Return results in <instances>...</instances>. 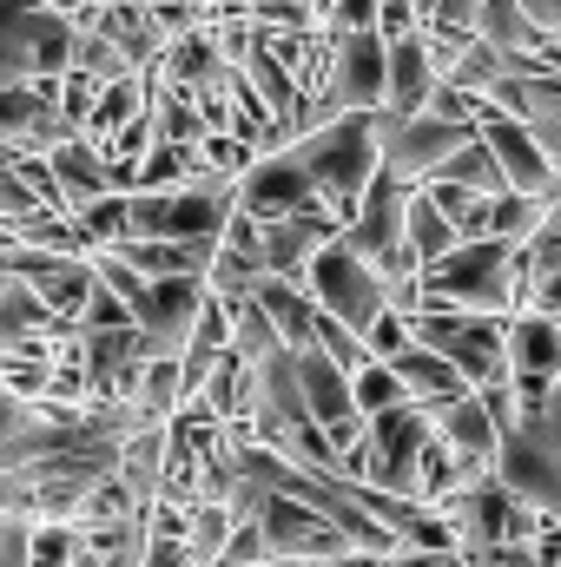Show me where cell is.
I'll return each mask as SVG.
<instances>
[{
  "label": "cell",
  "instance_id": "6da1fadb",
  "mask_svg": "<svg viewBox=\"0 0 561 567\" xmlns=\"http://www.w3.org/2000/svg\"><path fill=\"white\" fill-rule=\"evenodd\" d=\"M429 303H449V310H522V271H516V245L482 231V238H462L449 245L436 265H422V310Z\"/></svg>",
  "mask_w": 561,
  "mask_h": 567
},
{
  "label": "cell",
  "instance_id": "7a4b0ae2",
  "mask_svg": "<svg viewBox=\"0 0 561 567\" xmlns=\"http://www.w3.org/2000/svg\"><path fill=\"white\" fill-rule=\"evenodd\" d=\"M290 145H297V158L310 165L317 198L337 212V225H350V212H357L364 185L384 172L370 113H337V120H324V126H304V133H290Z\"/></svg>",
  "mask_w": 561,
  "mask_h": 567
},
{
  "label": "cell",
  "instance_id": "3957f363",
  "mask_svg": "<svg viewBox=\"0 0 561 567\" xmlns=\"http://www.w3.org/2000/svg\"><path fill=\"white\" fill-rule=\"evenodd\" d=\"M80 20L47 7V0H0V86L13 80H47L73 66Z\"/></svg>",
  "mask_w": 561,
  "mask_h": 567
},
{
  "label": "cell",
  "instance_id": "277c9868",
  "mask_svg": "<svg viewBox=\"0 0 561 567\" xmlns=\"http://www.w3.org/2000/svg\"><path fill=\"white\" fill-rule=\"evenodd\" d=\"M304 290L317 297V310H330V317H344L357 337L390 310V284H384V271L364 258V251H350L344 245V231L304 265Z\"/></svg>",
  "mask_w": 561,
  "mask_h": 567
},
{
  "label": "cell",
  "instance_id": "5b68a950",
  "mask_svg": "<svg viewBox=\"0 0 561 567\" xmlns=\"http://www.w3.org/2000/svg\"><path fill=\"white\" fill-rule=\"evenodd\" d=\"M370 126H377V158H384V172H397V178H410L422 185L456 145L476 133V120H449V113H390V106H370Z\"/></svg>",
  "mask_w": 561,
  "mask_h": 567
},
{
  "label": "cell",
  "instance_id": "8992f818",
  "mask_svg": "<svg viewBox=\"0 0 561 567\" xmlns=\"http://www.w3.org/2000/svg\"><path fill=\"white\" fill-rule=\"evenodd\" d=\"M258 528H265V561H324V555H344L350 548V535L330 522V515H317L310 502H297V495H284V488H265V502H258Z\"/></svg>",
  "mask_w": 561,
  "mask_h": 567
},
{
  "label": "cell",
  "instance_id": "52a82bcc",
  "mask_svg": "<svg viewBox=\"0 0 561 567\" xmlns=\"http://www.w3.org/2000/svg\"><path fill=\"white\" fill-rule=\"evenodd\" d=\"M469 120H476V133L489 140V152L502 158V172H509V185L516 192H536V198H555L561 192V172L555 158L542 152V140L509 113V106H496L489 93H476V106H469Z\"/></svg>",
  "mask_w": 561,
  "mask_h": 567
},
{
  "label": "cell",
  "instance_id": "ba28073f",
  "mask_svg": "<svg viewBox=\"0 0 561 567\" xmlns=\"http://www.w3.org/2000/svg\"><path fill=\"white\" fill-rule=\"evenodd\" d=\"M529 508H542L549 522H561V449L542 435L536 423H516L502 429V442H496V462H489Z\"/></svg>",
  "mask_w": 561,
  "mask_h": 567
},
{
  "label": "cell",
  "instance_id": "9c48e42d",
  "mask_svg": "<svg viewBox=\"0 0 561 567\" xmlns=\"http://www.w3.org/2000/svg\"><path fill=\"white\" fill-rule=\"evenodd\" d=\"M310 198H317V178H310V165L297 158L290 140L272 145V152H252V165L238 172V205L252 218H284V212H297Z\"/></svg>",
  "mask_w": 561,
  "mask_h": 567
},
{
  "label": "cell",
  "instance_id": "30bf717a",
  "mask_svg": "<svg viewBox=\"0 0 561 567\" xmlns=\"http://www.w3.org/2000/svg\"><path fill=\"white\" fill-rule=\"evenodd\" d=\"M80 357H86L93 403H126L140 390V370L152 350H145L140 323H113V330H80Z\"/></svg>",
  "mask_w": 561,
  "mask_h": 567
},
{
  "label": "cell",
  "instance_id": "8fae6325",
  "mask_svg": "<svg viewBox=\"0 0 561 567\" xmlns=\"http://www.w3.org/2000/svg\"><path fill=\"white\" fill-rule=\"evenodd\" d=\"M337 231H344V225H337V212H330L324 198H310V205H297V212H284V218H265V271L304 284V265H310Z\"/></svg>",
  "mask_w": 561,
  "mask_h": 567
},
{
  "label": "cell",
  "instance_id": "7c38bea8",
  "mask_svg": "<svg viewBox=\"0 0 561 567\" xmlns=\"http://www.w3.org/2000/svg\"><path fill=\"white\" fill-rule=\"evenodd\" d=\"M502 350H509V377H536V383H555V377H561V317L536 310V303L509 310Z\"/></svg>",
  "mask_w": 561,
  "mask_h": 567
},
{
  "label": "cell",
  "instance_id": "4fadbf2b",
  "mask_svg": "<svg viewBox=\"0 0 561 567\" xmlns=\"http://www.w3.org/2000/svg\"><path fill=\"white\" fill-rule=\"evenodd\" d=\"M73 20H86V27H100V33H106V40H113V47H120V53H126V60H133L140 73L152 66V60H159V53H165V33H159V13H152L145 0H86V7L73 13Z\"/></svg>",
  "mask_w": 561,
  "mask_h": 567
},
{
  "label": "cell",
  "instance_id": "5bb4252c",
  "mask_svg": "<svg viewBox=\"0 0 561 567\" xmlns=\"http://www.w3.org/2000/svg\"><path fill=\"white\" fill-rule=\"evenodd\" d=\"M47 172H53V192H60V205L67 212H80L86 198H100V192H120L113 185V165H106V152L86 140V133H67V140L47 152Z\"/></svg>",
  "mask_w": 561,
  "mask_h": 567
},
{
  "label": "cell",
  "instance_id": "9a60e30c",
  "mask_svg": "<svg viewBox=\"0 0 561 567\" xmlns=\"http://www.w3.org/2000/svg\"><path fill=\"white\" fill-rule=\"evenodd\" d=\"M436 53H429V40H422V27L410 33H397L390 40V66H384V106L390 113H422L429 106V93H436Z\"/></svg>",
  "mask_w": 561,
  "mask_h": 567
},
{
  "label": "cell",
  "instance_id": "2e32d148",
  "mask_svg": "<svg viewBox=\"0 0 561 567\" xmlns=\"http://www.w3.org/2000/svg\"><path fill=\"white\" fill-rule=\"evenodd\" d=\"M429 410V429L456 449V455H476V462H496V442H502V429L496 416L482 410V396L476 390H462V396H442V403H422Z\"/></svg>",
  "mask_w": 561,
  "mask_h": 567
},
{
  "label": "cell",
  "instance_id": "e0dca14e",
  "mask_svg": "<svg viewBox=\"0 0 561 567\" xmlns=\"http://www.w3.org/2000/svg\"><path fill=\"white\" fill-rule=\"evenodd\" d=\"M297 383H304V410H310V423H344V416H357V403H350V370L344 363H330L317 343H304L297 350Z\"/></svg>",
  "mask_w": 561,
  "mask_h": 567
},
{
  "label": "cell",
  "instance_id": "ac0fdd59",
  "mask_svg": "<svg viewBox=\"0 0 561 567\" xmlns=\"http://www.w3.org/2000/svg\"><path fill=\"white\" fill-rule=\"evenodd\" d=\"M252 297L265 303V317L278 323V337L290 343V350L310 343V330H317V297H310L297 278H272V271H265V278L252 284Z\"/></svg>",
  "mask_w": 561,
  "mask_h": 567
},
{
  "label": "cell",
  "instance_id": "d6986e66",
  "mask_svg": "<svg viewBox=\"0 0 561 567\" xmlns=\"http://www.w3.org/2000/svg\"><path fill=\"white\" fill-rule=\"evenodd\" d=\"M397 363V377H404V390H410V403H442V396H462L469 390V377L442 357V350H429V343H410L404 357H390Z\"/></svg>",
  "mask_w": 561,
  "mask_h": 567
},
{
  "label": "cell",
  "instance_id": "ffe728a7",
  "mask_svg": "<svg viewBox=\"0 0 561 567\" xmlns=\"http://www.w3.org/2000/svg\"><path fill=\"white\" fill-rule=\"evenodd\" d=\"M140 113H145V73H126V80H106V86L93 93V106H86L80 133L106 152V140H113L126 120H140Z\"/></svg>",
  "mask_w": 561,
  "mask_h": 567
},
{
  "label": "cell",
  "instance_id": "44dd1931",
  "mask_svg": "<svg viewBox=\"0 0 561 567\" xmlns=\"http://www.w3.org/2000/svg\"><path fill=\"white\" fill-rule=\"evenodd\" d=\"M476 33H482L496 53H542V47H549V33L529 20L522 0H482V7H476Z\"/></svg>",
  "mask_w": 561,
  "mask_h": 567
},
{
  "label": "cell",
  "instance_id": "7402d4cb",
  "mask_svg": "<svg viewBox=\"0 0 561 567\" xmlns=\"http://www.w3.org/2000/svg\"><path fill=\"white\" fill-rule=\"evenodd\" d=\"M429 178H449V185H476V192H489V198H496V192H509V172H502V158L489 152V140H482V133H469V140L456 145V152H449V158H442ZM429 178H422V185H429Z\"/></svg>",
  "mask_w": 561,
  "mask_h": 567
},
{
  "label": "cell",
  "instance_id": "603a6c76",
  "mask_svg": "<svg viewBox=\"0 0 561 567\" xmlns=\"http://www.w3.org/2000/svg\"><path fill=\"white\" fill-rule=\"evenodd\" d=\"M232 502L225 495H198L185 502V548H192V567H218V548L232 542Z\"/></svg>",
  "mask_w": 561,
  "mask_h": 567
},
{
  "label": "cell",
  "instance_id": "cb8c5ba5",
  "mask_svg": "<svg viewBox=\"0 0 561 567\" xmlns=\"http://www.w3.org/2000/svg\"><path fill=\"white\" fill-rule=\"evenodd\" d=\"M404 238H410V251H417V265H436L449 245H462V231L442 218V205L429 198V192H410V212H404Z\"/></svg>",
  "mask_w": 561,
  "mask_h": 567
},
{
  "label": "cell",
  "instance_id": "d4e9b609",
  "mask_svg": "<svg viewBox=\"0 0 561 567\" xmlns=\"http://www.w3.org/2000/svg\"><path fill=\"white\" fill-rule=\"evenodd\" d=\"M192 390H185V363L178 357H145V370H140V390H133V403H140L145 416H178V403H185Z\"/></svg>",
  "mask_w": 561,
  "mask_h": 567
},
{
  "label": "cell",
  "instance_id": "484cf974",
  "mask_svg": "<svg viewBox=\"0 0 561 567\" xmlns=\"http://www.w3.org/2000/svg\"><path fill=\"white\" fill-rule=\"evenodd\" d=\"M502 73H509V53H496L482 33H469V40L456 47V60L442 66V80H449V86H462V93H489Z\"/></svg>",
  "mask_w": 561,
  "mask_h": 567
},
{
  "label": "cell",
  "instance_id": "4316f807",
  "mask_svg": "<svg viewBox=\"0 0 561 567\" xmlns=\"http://www.w3.org/2000/svg\"><path fill=\"white\" fill-rule=\"evenodd\" d=\"M350 403H357V416H377V410H390V403H410V390H404L397 363L364 357V363L350 370Z\"/></svg>",
  "mask_w": 561,
  "mask_h": 567
},
{
  "label": "cell",
  "instance_id": "83f0119b",
  "mask_svg": "<svg viewBox=\"0 0 561 567\" xmlns=\"http://www.w3.org/2000/svg\"><path fill=\"white\" fill-rule=\"evenodd\" d=\"M192 172H198V152H192V145L152 140L140 152V178H133V192H172V185H185Z\"/></svg>",
  "mask_w": 561,
  "mask_h": 567
},
{
  "label": "cell",
  "instance_id": "f1b7e54d",
  "mask_svg": "<svg viewBox=\"0 0 561 567\" xmlns=\"http://www.w3.org/2000/svg\"><path fill=\"white\" fill-rule=\"evenodd\" d=\"M278 323L265 317V303L258 297H232V350L245 357V363H265L272 350H278Z\"/></svg>",
  "mask_w": 561,
  "mask_h": 567
},
{
  "label": "cell",
  "instance_id": "f546056e",
  "mask_svg": "<svg viewBox=\"0 0 561 567\" xmlns=\"http://www.w3.org/2000/svg\"><path fill=\"white\" fill-rule=\"evenodd\" d=\"M73 561H80V522L33 515V528H27V567H73Z\"/></svg>",
  "mask_w": 561,
  "mask_h": 567
},
{
  "label": "cell",
  "instance_id": "4dcf8cb0",
  "mask_svg": "<svg viewBox=\"0 0 561 567\" xmlns=\"http://www.w3.org/2000/svg\"><path fill=\"white\" fill-rule=\"evenodd\" d=\"M47 323H60V317L40 303V290H33L27 278H13L7 290H0V350H7V343H20L27 330H47Z\"/></svg>",
  "mask_w": 561,
  "mask_h": 567
},
{
  "label": "cell",
  "instance_id": "1f68e13d",
  "mask_svg": "<svg viewBox=\"0 0 561 567\" xmlns=\"http://www.w3.org/2000/svg\"><path fill=\"white\" fill-rule=\"evenodd\" d=\"M422 192L442 205V218H449L462 238H482V231H489V192H476V185H449V178H429Z\"/></svg>",
  "mask_w": 561,
  "mask_h": 567
},
{
  "label": "cell",
  "instance_id": "d6a6232c",
  "mask_svg": "<svg viewBox=\"0 0 561 567\" xmlns=\"http://www.w3.org/2000/svg\"><path fill=\"white\" fill-rule=\"evenodd\" d=\"M516 271H522L529 284L542 278V271H561V192L549 198L542 225H536V231H529V238L516 245Z\"/></svg>",
  "mask_w": 561,
  "mask_h": 567
},
{
  "label": "cell",
  "instance_id": "836d02e7",
  "mask_svg": "<svg viewBox=\"0 0 561 567\" xmlns=\"http://www.w3.org/2000/svg\"><path fill=\"white\" fill-rule=\"evenodd\" d=\"M542 212H549V198H536V192H516V185H509V192H496V198H489V231H496V238H509V245H522V238L542 225Z\"/></svg>",
  "mask_w": 561,
  "mask_h": 567
},
{
  "label": "cell",
  "instance_id": "e575fe53",
  "mask_svg": "<svg viewBox=\"0 0 561 567\" xmlns=\"http://www.w3.org/2000/svg\"><path fill=\"white\" fill-rule=\"evenodd\" d=\"M73 66H80L86 80H100V86H106V80H126V73H140V66H133V60H126V53H120V47L100 33V27H86V20H80V40H73Z\"/></svg>",
  "mask_w": 561,
  "mask_h": 567
},
{
  "label": "cell",
  "instance_id": "d590c367",
  "mask_svg": "<svg viewBox=\"0 0 561 567\" xmlns=\"http://www.w3.org/2000/svg\"><path fill=\"white\" fill-rule=\"evenodd\" d=\"M73 218H80L86 251H106V245H120V238H126V192H100V198H86Z\"/></svg>",
  "mask_w": 561,
  "mask_h": 567
},
{
  "label": "cell",
  "instance_id": "8d00e7d4",
  "mask_svg": "<svg viewBox=\"0 0 561 567\" xmlns=\"http://www.w3.org/2000/svg\"><path fill=\"white\" fill-rule=\"evenodd\" d=\"M410 343H417V330H410V317H404L397 303H390V310L364 330V350H370V357H384V363H390V357H404Z\"/></svg>",
  "mask_w": 561,
  "mask_h": 567
},
{
  "label": "cell",
  "instance_id": "74e56055",
  "mask_svg": "<svg viewBox=\"0 0 561 567\" xmlns=\"http://www.w3.org/2000/svg\"><path fill=\"white\" fill-rule=\"evenodd\" d=\"M252 561H265V528H258V515H238L232 542L218 548V567H252Z\"/></svg>",
  "mask_w": 561,
  "mask_h": 567
},
{
  "label": "cell",
  "instance_id": "f35d334b",
  "mask_svg": "<svg viewBox=\"0 0 561 567\" xmlns=\"http://www.w3.org/2000/svg\"><path fill=\"white\" fill-rule=\"evenodd\" d=\"M410 27H422L410 0H377V33H384V40H397V33H410Z\"/></svg>",
  "mask_w": 561,
  "mask_h": 567
},
{
  "label": "cell",
  "instance_id": "ab89813d",
  "mask_svg": "<svg viewBox=\"0 0 561 567\" xmlns=\"http://www.w3.org/2000/svg\"><path fill=\"white\" fill-rule=\"evenodd\" d=\"M522 7H529V20H536L549 40H561V0H522Z\"/></svg>",
  "mask_w": 561,
  "mask_h": 567
},
{
  "label": "cell",
  "instance_id": "60d3db41",
  "mask_svg": "<svg viewBox=\"0 0 561 567\" xmlns=\"http://www.w3.org/2000/svg\"><path fill=\"white\" fill-rule=\"evenodd\" d=\"M304 567H364V548H344V555H324V561H304Z\"/></svg>",
  "mask_w": 561,
  "mask_h": 567
},
{
  "label": "cell",
  "instance_id": "b9f144b4",
  "mask_svg": "<svg viewBox=\"0 0 561 567\" xmlns=\"http://www.w3.org/2000/svg\"><path fill=\"white\" fill-rule=\"evenodd\" d=\"M0 567H27V561H0Z\"/></svg>",
  "mask_w": 561,
  "mask_h": 567
},
{
  "label": "cell",
  "instance_id": "7bdbcfd3",
  "mask_svg": "<svg viewBox=\"0 0 561 567\" xmlns=\"http://www.w3.org/2000/svg\"><path fill=\"white\" fill-rule=\"evenodd\" d=\"M145 7H159V0H145Z\"/></svg>",
  "mask_w": 561,
  "mask_h": 567
},
{
  "label": "cell",
  "instance_id": "ee69618b",
  "mask_svg": "<svg viewBox=\"0 0 561 567\" xmlns=\"http://www.w3.org/2000/svg\"><path fill=\"white\" fill-rule=\"evenodd\" d=\"M555 172H561V158H555Z\"/></svg>",
  "mask_w": 561,
  "mask_h": 567
},
{
  "label": "cell",
  "instance_id": "f6af8a7d",
  "mask_svg": "<svg viewBox=\"0 0 561 567\" xmlns=\"http://www.w3.org/2000/svg\"><path fill=\"white\" fill-rule=\"evenodd\" d=\"M555 47H561V40H555Z\"/></svg>",
  "mask_w": 561,
  "mask_h": 567
}]
</instances>
